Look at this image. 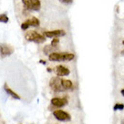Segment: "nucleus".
Here are the masks:
<instances>
[{
  "label": "nucleus",
  "mask_w": 124,
  "mask_h": 124,
  "mask_svg": "<svg viewBox=\"0 0 124 124\" xmlns=\"http://www.w3.org/2000/svg\"><path fill=\"white\" fill-rule=\"evenodd\" d=\"M122 45H124V40H123V42H122Z\"/></svg>",
  "instance_id": "nucleus-23"
},
{
  "label": "nucleus",
  "mask_w": 124,
  "mask_h": 124,
  "mask_svg": "<svg viewBox=\"0 0 124 124\" xmlns=\"http://www.w3.org/2000/svg\"><path fill=\"white\" fill-rule=\"evenodd\" d=\"M50 87L53 91H54L56 93L59 92H63L64 89L62 86V79H60V77H53L52 79L50 80Z\"/></svg>",
  "instance_id": "nucleus-4"
},
{
  "label": "nucleus",
  "mask_w": 124,
  "mask_h": 124,
  "mask_svg": "<svg viewBox=\"0 0 124 124\" xmlns=\"http://www.w3.org/2000/svg\"><path fill=\"white\" fill-rule=\"evenodd\" d=\"M8 21H9V19H8L7 15H5V14L0 15V22H1V23H5V24H7Z\"/></svg>",
  "instance_id": "nucleus-14"
},
{
  "label": "nucleus",
  "mask_w": 124,
  "mask_h": 124,
  "mask_svg": "<svg viewBox=\"0 0 124 124\" xmlns=\"http://www.w3.org/2000/svg\"><path fill=\"white\" fill-rule=\"evenodd\" d=\"M25 23L28 24V26H34V27H37L40 24V21L38 20L37 18L33 16L32 18L28 19V20L25 21Z\"/></svg>",
  "instance_id": "nucleus-11"
},
{
  "label": "nucleus",
  "mask_w": 124,
  "mask_h": 124,
  "mask_svg": "<svg viewBox=\"0 0 124 124\" xmlns=\"http://www.w3.org/2000/svg\"><path fill=\"white\" fill-rule=\"evenodd\" d=\"M28 24L25 23V22H24L23 24H21V28H22V30H26V29H28Z\"/></svg>",
  "instance_id": "nucleus-17"
},
{
  "label": "nucleus",
  "mask_w": 124,
  "mask_h": 124,
  "mask_svg": "<svg viewBox=\"0 0 124 124\" xmlns=\"http://www.w3.org/2000/svg\"><path fill=\"white\" fill-rule=\"evenodd\" d=\"M58 45H59V39H58V38H54V39L52 40L51 45H52V46H54V47H56Z\"/></svg>",
  "instance_id": "nucleus-16"
},
{
  "label": "nucleus",
  "mask_w": 124,
  "mask_h": 124,
  "mask_svg": "<svg viewBox=\"0 0 124 124\" xmlns=\"http://www.w3.org/2000/svg\"><path fill=\"white\" fill-rule=\"evenodd\" d=\"M62 88L64 89V91H67V90L72 89V83L71 82V81H70V80L62 79Z\"/></svg>",
  "instance_id": "nucleus-12"
},
{
  "label": "nucleus",
  "mask_w": 124,
  "mask_h": 124,
  "mask_svg": "<svg viewBox=\"0 0 124 124\" xmlns=\"http://www.w3.org/2000/svg\"><path fill=\"white\" fill-rule=\"evenodd\" d=\"M24 37L27 41L34 42L35 44H42V43H45V40H46V38L45 36H43V35H41L40 34H38L35 31L27 32L24 35Z\"/></svg>",
  "instance_id": "nucleus-2"
},
{
  "label": "nucleus",
  "mask_w": 124,
  "mask_h": 124,
  "mask_svg": "<svg viewBox=\"0 0 124 124\" xmlns=\"http://www.w3.org/2000/svg\"><path fill=\"white\" fill-rule=\"evenodd\" d=\"M47 72H52V69H51V68H47Z\"/></svg>",
  "instance_id": "nucleus-21"
},
{
  "label": "nucleus",
  "mask_w": 124,
  "mask_h": 124,
  "mask_svg": "<svg viewBox=\"0 0 124 124\" xmlns=\"http://www.w3.org/2000/svg\"><path fill=\"white\" fill-rule=\"evenodd\" d=\"M45 37L48 38H57L60 36L65 35V32L63 30H54V31H45L44 33Z\"/></svg>",
  "instance_id": "nucleus-7"
},
{
  "label": "nucleus",
  "mask_w": 124,
  "mask_h": 124,
  "mask_svg": "<svg viewBox=\"0 0 124 124\" xmlns=\"http://www.w3.org/2000/svg\"><path fill=\"white\" fill-rule=\"evenodd\" d=\"M124 109V104L123 103H116L113 107L114 110H122Z\"/></svg>",
  "instance_id": "nucleus-15"
},
{
  "label": "nucleus",
  "mask_w": 124,
  "mask_h": 124,
  "mask_svg": "<svg viewBox=\"0 0 124 124\" xmlns=\"http://www.w3.org/2000/svg\"><path fill=\"white\" fill-rule=\"evenodd\" d=\"M51 103L56 108H62L68 103V101L65 97L64 98H53L51 100Z\"/></svg>",
  "instance_id": "nucleus-8"
},
{
  "label": "nucleus",
  "mask_w": 124,
  "mask_h": 124,
  "mask_svg": "<svg viewBox=\"0 0 124 124\" xmlns=\"http://www.w3.org/2000/svg\"><path fill=\"white\" fill-rule=\"evenodd\" d=\"M4 88H5V91L7 92V94H8V95H10L11 97H13L14 99H16V100H20V99H21L20 96L18 95L17 93H16L13 90H11V88H9V87H8V85H7V83H5Z\"/></svg>",
  "instance_id": "nucleus-10"
},
{
  "label": "nucleus",
  "mask_w": 124,
  "mask_h": 124,
  "mask_svg": "<svg viewBox=\"0 0 124 124\" xmlns=\"http://www.w3.org/2000/svg\"><path fill=\"white\" fill-rule=\"evenodd\" d=\"M59 1L62 4H66V5H69V4L72 3V0H59Z\"/></svg>",
  "instance_id": "nucleus-18"
},
{
  "label": "nucleus",
  "mask_w": 124,
  "mask_h": 124,
  "mask_svg": "<svg viewBox=\"0 0 124 124\" xmlns=\"http://www.w3.org/2000/svg\"><path fill=\"white\" fill-rule=\"evenodd\" d=\"M40 62H41L42 64H46V62H45V61H44V60H40Z\"/></svg>",
  "instance_id": "nucleus-19"
},
{
  "label": "nucleus",
  "mask_w": 124,
  "mask_h": 124,
  "mask_svg": "<svg viewBox=\"0 0 124 124\" xmlns=\"http://www.w3.org/2000/svg\"><path fill=\"white\" fill-rule=\"evenodd\" d=\"M121 54L122 55V56H124V50L123 51H121Z\"/></svg>",
  "instance_id": "nucleus-22"
},
{
  "label": "nucleus",
  "mask_w": 124,
  "mask_h": 124,
  "mask_svg": "<svg viewBox=\"0 0 124 124\" xmlns=\"http://www.w3.org/2000/svg\"><path fill=\"white\" fill-rule=\"evenodd\" d=\"M121 95H122V96L124 97V89H122L121 91Z\"/></svg>",
  "instance_id": "nucleus-20"
},
{
  "label": "nucleus",
  "mask_w": 124,
  "mask_h": 124,
  "mask_svg": "<svg viewBox=\"0 0 124 124\" xmlns=\"http://www.w3.org/2000/svg\"><path fill=\"white\" fill-rule=\"evenodd\" d=\"M74 59L73 54L66 53H52L49 55V60L53 62H69Z\"/></svg>",
  "instance_id": "nucleus-1"
},
{
  "label": "nucleus",
  "mask_w": 124,
  "mask_h": 124,
  "mask_svg": "<svg viewBox=\"0 0 124 124\" xmlns=\"http://www.w3.org/2000/svg\"><path fill=\"white\" fill-rule=\"evenodd\" d=\"M24 7L28 10L39 11L41 8V3L39 0H22Z\"/></svg>",
  "instance_id": "nucleus-3"
},
{
  "label": "nucleus",
  "mask_w": 124,
  "mask_h": 124,
  "mask_svg": "<svg viewBox=\"0 0 124 124\" xmlns=\"http://www.w3.org/2000/svg\"><path fill=\"white\" fill-rule=\"evenodd\" d=\"M14 53V47L7 44H0V56L1 58H6Z\"/></svg>",
  "instance_id": "nucleus-6"
},
{
  "label": "nucleus",
  "mask_w": 124,
  "mask_h": 124,
  "mask_svg": "<svg viewBox=\"0 0 124 124\" xmlns=\"http://www.w3.org/2000/svg\"><path fill=\"white\" fill-rule=\"evenodd\" d=\"M54 117L56 119V120H58L60 121H71V115H70L68 112H66V111H63L62 110H54Z\"/></svg>",
  "instance_id": "nucleus-5"
},
{
  "label": "nucleus",
  "mask_w": 124,
  "mask_h": 124,
  "mask_svg": "<svg viewBox=\"0 0 124 124\" xmlns=\"http://www.w3.org/2000/svg\"><path fill=\"white\" fill-rule=\"evenodd\" d=\"M55 72L57 73V75L60 76H66L70 74V70L62 65H58L55 68Z\"/></svg>",
  "instance_id": "nucleus-9"
},
{
  "label": "nucleus",
  "mask_w": 124,
  "mask_h": 124,
  "mask_svg": "<svg viewBox=\"0 0 124 124\" xmlns=\"http://www.w3.org/2000/svg\"><path fill=\"white\" fill-rule=\"evenodd\" d=\"M54 50H56V47H54L52 45H46L45 48H44V53H45V54H51L52 52H54Z\"/></svg>",
  "instance_id": "nucleus-13"
}]
</instances>
